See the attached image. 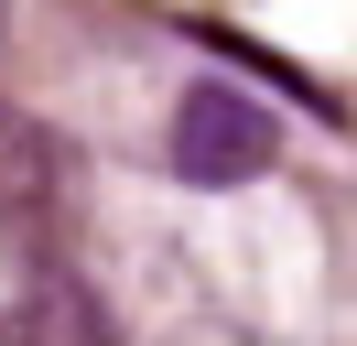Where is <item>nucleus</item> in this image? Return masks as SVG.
<instances>
[{"label": "nucleus", "mask_w": 357, "mask_h": 346, "mask_svg": "<svg viewBox=\"0 0 357 346\" xmlns=\"http://www.w3.org/2000/svg\"><path fill=\"white\" fill-rule=\"evenodd\" d=\"M0 336H98V314H87V303H66V292H33V303L0 314Z\"/></svg>", "instance_id": "2"}, {"label": "nucleus", "mask_w": 357, "mask_h": 346, "mask_svg": "<svg viewBox=\"0 0 357 346\" xmlns=\"http://www.w3.org/2000/svg\"><path fill=\"white\" fill-rule=\"evenodd\" d=\"M282 163V119H271L249 86H195V98L174 108V173L184 184H249V173Z\"/></svg>", "instance_id": "1"}]
</instances>
